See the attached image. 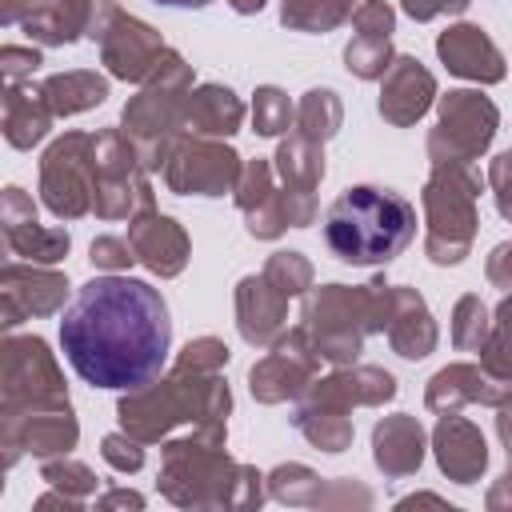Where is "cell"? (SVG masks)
<instances>
[{"instance_id":"52","label":"cell","mask_w":512,"mask_h":512,"mask_svg":"<svg viewBox=\"0 0 512 512\" xmlns=\"http://www.w3.org/2000/svg\"><path fill=\"white\" fill-rule=\"evenodd\" d=\"M156 4H168V8H204L212 0H156Z\"/></svg>"},{"instance_id":"51","label":"cell","mask_w":512,"mask_h":512,"mask_svg":"<svg viewBox=\"0 0 512 512\" xmlns=\"http://www.w3.org/2000/svg\"><path fill=\"white\" fill-rule=\"evenodd\" d=\"M228 4H232L240 16H248V12H260V8H264V0H228Z\"/></svg>"},{"instance_id":"37","label":"cell","mask_w":512,"mask_h":512,"mask_svg":"<svg viewBox=\"0 0 512 512\" xmlns=\"http://www.w3.org/2000/svg\"><path fill=\"white\" fill-rule=\"evenodd\" d=\"M264 276H268L284 296H300V292L312 284V264H308L300 252H276V256L264 264Z\"/></svg>"},{"instance_id":"15","label":"cell","mask_w":512,"mask_h":512,"mask_svg":"<svg viewBox=\"0 0 512 512\" xmlns=\"http://www.w3.org/2000/svg\"><path fill=\"white\" fill-rule=\"evenodd\" d=\"M68 280L48 268L8 264L0 272V300H4V328H16L24 316H48L60 308Z\"/></svg>"},{"instance_id":"3","label":"cell","mask_w":512,"mask_h":512,"mask_svg":"<svg viewBox=\"0 0 512 512\" xmlns=\"http://www.w3.org/2000/svg\"><path fill=\"white\" fill-rule=\"evenodd\" d=\"M228 404H232V396H228V384L220 380V372L192 368V364L176 360L168 380L132 388L116 412H120V428L132 432L136 440H160L172 424H184V420L224 424Z\"/></svg>"},{"instance_id":"16","label":"cell","mask_w":512,"mask_h":512,"mask_svg":"<svg viewBox=\"0 0 512 512\" xmlns=\"http://www.w3.org/2000/svg\"><path fill=\"white\" fill-rule=\"evenodd\" d=\"M380 80H384V88H380V116L384 120L404 128V124H416L432 108L436 80L416 56H396Z\"/></svg>"},{"instance_id":"14","label":"cell","mask_w":512,"mask_h":512,"mask_svg":"<svg viewBox=\"0 0 512 512\" xmlns=\"http://www.w3.org/2000/svg\"><path fill=\"white\" fill-rule=\"evenodd\" d=\"M4 240H8L12 256H24L32 264H56L72 244L64 228H44L36 220L32 200L16 184L4 188Z\"/></svg>"},{"instance_id":"11","label":"cell","mask_w":512,"mask_h":512,"mask_svg":"<svg viewBox=\"0 0 512 512\" xmlns=\"http://www.w3.org/2000/svg\"><path fill=\"white\" fill-rule=\"evenodd\" d=\"M316 364H320V352H316L308 328H292L288 336L276 340V348L260 364H252V372H248L252 396L264 404H280L288 396H300L308 388V376L316 372Z\"/></svg>"},{"instance_id":"20","label":"cell","mask_w":512,"mask_h":512,"mask_svg":"<svg viewBox=\"0 0 512 512\" xmlns=\"http://www.w3.org/2000/svg\"><path fill=\"white\" fill-rule=\"evenodd\" d=\"M504 396H512V384L508 380H496L492 372H484L476 364H448V368H440L428 380V396L424 400H428L432 412H456L468 400L500 404Z\"/></svg>"},{"instance_id":"21","label":"cell","mask_w":512,"mask_h":512,"mask_svg":"<svg viewBox=\"0 0 512 512\" xmlns=\"http://www.w3.org/2000/svg\"><path fill=\"white\" fill-rule=\"evenodd\" d=\"M396 396V380L392 372L384 368H344V372H332L328 380L312 384L308 388V400L304 404H320V408H336V412H348L352 404H384Z\"/></svg>"},{"instance_id":"1","label":"cell","mask_w":512,"mask_h":512,"mask_svg":"<svg viewBox=\"0 0 512 512\" xmlns=\"http://www.w3.org/2000/svg\"><path fill=\"white\" fill-rule=\"evenodd\" d=\"M60 344L84 384L116 392L144 388L160 376L172 348L168 304L148 280L120 272L96 276L64 308Z\"/></svg>"},{"instance_id":"35","label":"cell","mask_w":512,"mask_h":512,"mask_svg":"<svg viewBox=\"0 0 512 512\" xmlns=\"http://www.w3.org/2000/svg\"><path fill=\"white\" fill-rule=\"evenodd\" d=\"M392 44L388 40H372V36H356L348 48H344V64L348 72H356L360 80H380L392 64Z\"/></svg>"},{"instance_id":"18","label":"cell","mask_w":512,"mask_h":512,"mask_svg":"<svg viewBox=\"0 0 512 512\" xmlns=\"http://www.w3.org/2000/svg\"><path fill=\"white\" fill-rule=\"evenodd\" d=\"M288 300L264 272L260 276H244L240 288H236V324H240V336L256 348L272 344L280 332H284V316H288Z\"/></svg>"},{"instance_id":"36","label":"cell","mask_w":512,"mask_h":512,"mask_svg":"<svg viewBox=\"0 0 512 512\" xmlns=\"http://www.w3.org/2000/svg\"><path fill=\"white\" fill-rule=\"evenodd\" d=\"M252 124L260 136H280L292 128V104L280 88H256V100H252Z\"/></svg>"},{"instance_id":"19","label":"cell","mask_w":512,"mask_h":512,"mask_svg":"<svg viewBox=\"0 0 512 512\" xmlns=\"http://www.w3.org/2000/svg\"><path fill=\"white\" fill-rule=\"evenodd\" d=\"M436 52L448 64V72H456L464 80H480V84L504 80V56L476 24H456V28L440 32Z\"/></svg>"},{"instance_id":"42","label":"cell","mask_w":512,"mask_h":512,"mask_svg":"<svg viewBox=\"0 0 512 512\" xmlns=\"http://www.w3.org/2000/svg\"><path fill=\"white\" fill-rule=\"evenodd\" d=\"M136 260V248L128 236H96L92 240V264L96 268H108V272H120Z\"/></svg>"},{"instance_id":"2","label":"cell","mask_w":512,"mask_h":512,"mask_svg":"<svg viewBox=\"0 0 512 512\" xmlns=\"http://www.w3.org/2000/svg\"><path fill=\"white\" fill-rule=\"evenodd\" d=\"M416 236V208L392 192L356 184L324 212V240L344 264H388Z\"/></svg>"},{"instance_id":"31","label":"cell","mask_w":512,"mask_h":512,"mask_svg":"<svg viewBox=\"0 0 512 512\" xmlns=\"http://www.w3.org/2000/svg\"><path fill=\"white\" fill-rule=\"evenodd\" d=\"M356 12V0H284L280 20L300 32H328Z\"/></svg>"},{"instance_id":"29","label":"cell","mask_w":512,"mask_h":512,"mask_svg":"<svg viewBox=\"0 0 512 512\" xmlns=\"http://www.w3.org/2000/svg\"><path fill=\"white\" fill-rule=\"evenodd\" d=\"M276 172L284 176V188H300V192H312L320 180H324V152L316 140L308 136H288L280 148H276Z\"/></svg>"},{"instance_id":"34","label":"cell","mask_w":512,"mask_h":512,"mask_svg":"<svg viewBox=\"0 0 512 512\" xmlns=\"http://www.w3.org/2000/svg\"><path fill=\"white\" fill-rule=\"evenodd\" d=\"M488 308L480 304V296H460L456 300V312H452V344L464 348V352H480L484 340H488Z\"/></svg>"},{"instance_id":"38","label":"cell","mask_w":512,"mask_h":512,"mask_svg":"<svg viewBox=\"0 0 512 512\" xmlns=\"http://www.w3.org/2000/svg\"><path fill=\"white\" fill-rule=\"evenodd\" d=\"M272 492L288 504H308V500H320L324 496V484L320 476H312L308 468L300 464H288V468H276L272 472Z\"/></svg>"},{"instance_id":"45","label":"cell","mask_w":512,"mask_h":512,"mask_svg":"<svg viewBox=\"0 0 512 512\" xmlns=\"http://www.w3.org/2000/svg\"><path fill=\"white\" fill-rule=\"evenodd\" d=\"M44 480L48 484H56V488H76V492H88L92 488V472L84 468V464H44Z\"/></svg>"},{"instance_id":"10","label":"cell","mask_w":512,"mask_h":512,"mask_svg":"<svg viewBox=\"0 0 512 512\" xmlns=\"http://www.w3.org/2000/svg\"><path fill=\"white\" fill-rule=\"evenodd\" d=\"M240 156L216 140H180L164 160V184L180 196H224L240 180Z\"/></svg>"},{"instance_id":"24","label":"cell","mask_w":512,"mask_h":512,"mask_svg":"<svg viewBox=\"0 0 512 512\" xmlns=\"http://www.w3.org/2000/svg\"><path fill=\"white\" fill-rule=\"evenodd\" d=\"M372 456H376V468L388 472V476H408L420 468L424 460V432L416 424V416H384L376 428H372Z\"/></svg>"},{"instance_id":"49","label":"cell","mask_w":512,"mask_h":512,"mask_svg":"<svg viewBox=\"0 0 512 512\" xmlns=\"http://www.w3.org/2000/svg\"><path fill=\"white\" fill-rule=\"evenodd\" d=\"M496 432H500V440H504V448H508V456H512V396H504V400H500Z\"/></svg>"},{"instance_id":"46","label":"cell","mask_w":512,"mask_h":512,"mask_svg":"<svg viewBox=\"0 0 512 512\" xmlns=\"http://www.w3.org/2000/svg\"><path fill=\"white\" fill-rule=\"evenodd\" d=\"M0 64H4L8 84H16L20 76H28V72L40 64V52H36V48H16V44H8V48L0 52Z\"/></svg>"},{"instance_id":"4","label":"cell","mask_w":512,"mask_h":512,"mask_svg":"<svg viewBox=\"0 0 512 512\" xmlns=\"http://www.w3.org/2000/svg\"><path fill=\"white\" fill-rule=\"evenodd\" d=\"M388 316H392V288L380 280L364 284V288L328 284V288H316L304 304V328H308L316 352L332 364L356 360L364 336L384 332Z\"/></svg>"},{"instance_id":"12","label":"cell","mask_w":512,"mask_h":512,"mask_svg":"<svg viewBox=\"0 0 512 512\" xmlns=\"http://www.w3.org/2000/svg\"><path fill=\"white\" fill-rule=\"evenodd\" d=\"M80 428L72 420L68 404H44V408H20V412H4V444H8V464L16 460V452H32V456H56L68 452L76 444Z\"/></svg>"},{"instance_id":"50","label":"cell","mask_w":512,"mask_h":512,"mask_svg":"<svg viewBox=\"0 0 512 512\" xmlns=\"http://www.w3.org/2000/svg\"><path fill=\"white\" fill-rule=\"evenodd\" d=\"M100 504H104V508H108V504H132V508H140V504H144V500H140V496H136V492H112V496H104V500H100Z\"/></svg>"},{"instance_id":"47","label":"cell","mask_w":512,"mask_h":512,"mask_svg":"<svg viewBox=\"0 0 512 512\" xmlns=\"http://www.w3.org/2000/svg\"><path fill=\"white\" fill-rule=\"evenodd\" d=\"M400 4L412 20H432L440 12H464L468 8V0H400Z\"/></svg>"},{"instance_id":"26","label":"cell","mask_w":512,"mask_h":512,"mask_svg":"<svg viewBox=\"0 0 512 512\" xmlns=\"http://www.w3.org/2000/svg\"><path fill=\"white\" fill-rule=\"evenodd\" d=\"M52 108L44 100L40 88H24V84H8L4 96V136L12 148H32L48 136L52 128Z\"/></svg>"},{"instance_id":"39","label":"cell","mask_w":512,"mask_h":512,"mask_svg":"<svg viewBox=\"0 0 512 512\" xmlns=\"http://www.w3.org/2000/svg\"><path fill=\"white\" fill-rule=\"evenodd\" d=\"M236 204H240V212H252L256 204H264L276 188H272V164L268 160H248L244 168H240V180H236Z\"/></svg>"},{"instance_id":"44","label":"cell","mask_w":512,"mask_h":512,"mask_svg":"<svg viewBox=\"0 0 512 512\" xmlns=\"http://www.w3.org/2000/svg\"><path fill=\"white\" fill-rule=\"evenodd\" d=\"M488 180H492V192H496V208L504 220H512V148L504 156L492 160L488 168Z\"/></svg>"},{"instance_id":"5","label":"cell","mask_w":512,"mask_h":512,"mask_svg":"<svg viewBox=\"0 0 512 512\" xmlns=\"http://www.w3.org/2000/svg\"><path fill=\"white\" fill-rule=\"evenodd\" d=\"M188 88H192V68L168 48L156 64V72L144 80V92L132 96V104L124 108V132L132 136L144 172H156L168 152H172V136L184 124V104H188Z\"/></svg>"},{"instance_id":"13","label":"cell","mask_w":512,"mask_h":512,"mask_svg":"<svg viewBox=\"0 0 512 512\" xmlns=\"http://www.w3.org/2000/svg\"><path fill=\"white\" fill-rule=\"evenodd\" d=\"M100 44H104L108 72L120 76V80H148L156 72L160 56L168 52L164 40H160V32L152 24L128 16V12H116V20L104 28Z\"/></svg>"},{"instance_id":"9","label":"cell","mask_w":512,"mask_h":512,"mask_svg":"<svg viewBox=\"0 0 512 512\" xmlns=\"http://www.w3.org/2000/svg\"><path fill=\"white\" fill-rule=\"evenodd\" d=\"M68 404V388L60 368L40 336H8L4 340V412Z\"/></svg>"},{"instance_id":"25","label":"cell","mask_w":512,"mask_h":512,"mask_svg":"<svg viewBox=\"0 0 512 512\" xmlns=\"http://www.w3.org/2000/svg\"><path fill=\"white\" fill-rule=\"evenodd\" d=\"M96 4L100 0H44L28 20L24 32L40 44H68L76 36H88L96 24Z\"/></svg>"},{"instance_id":"28","label":"cell","mask_w":512,"mask_h":512,"mask_svg":"<svg viewBox=\"0 0 512 512\" xmlns=\"http://www.w3.org/2000/svg\"><path fill=\"white\" fill-rule=\"evenodd\" d=\"M40 92L56 116H76L84 108H96L108 96V80L96 72H56L40 84Z\"/></svg>"},{"instance_id":"30","label":"cell","mask_w":512,"mask_h":512,"mask_svg":"<svg viewBox=\"0 0 512 512\" xmlns=\"http://www.w3.org/2000/svg\"><path fill=\"white\" fill-rule=\"evenodd\" d=\"M292 424H296L316 448H324V452H344L348 440H352V420H348L344 412H336V408L300 404L296 416H292Z\"/></svg>"},{"instance_id":"6","label":"cell","mask_w":512,"mask_h":512,"mask_svg":"<svg viewBox=\"0 0 512 512\" xmlns=\"http://www.w3.org/2000/svg\"><path fill=\"white\" fill-rule=\"evenodd\" d=\"M476 196H480V176L472 164L464 160L436 164L432 180L424 184V212H428L424 248L436 264H460L468 256L476 232Z\"/></svg>"},{"instance_id":"17","label":"cell","mask_w":512,"mask_h":512,"mask_svg":"<svg viewBox=\"0 0 512 512\" xmlns=\"http://www.w3.org/2000/svg\"><path fill=\"white\" fill-rule=\"evenodd\" d=\"M128 240L136 248V260L148 264L156 276H176L188 264V236L172 216H160L156 208L136 212L128 220Z\"/></svg>"},{"instance_id":"8","label":"cell","mask_w":512,"mask_h":512,"mask_svg":"<svg viewBox=\"0 0 512 512\" xmlns=\"http://www.w3.org/2000/svg\"><path fill=\"white\" fill-rule=\"evenodd\" d=\"M496 104L480 92H448L440 100V124L428 136L432 164H472L496 136Z\"/></svg>"},{"instance_id":"7","label":"cell","mask_w":512,"mask_h":512,"mask_svg":"<svg viewBox=\"0 0 512 512\" xmlns=\"http://www.w3.org/2000/svg\"><path fill=\"white\" fill-rule=\"evenodd\" d=\"M92 140L84 132H64L40 160V192L52 216L76 220L92 212L96 196V168H92Z\"/></svg>"},{"instance_id":"32","label":"cell","mask_w":512,"mask_h":512,"mask_svg":"<svg viewBox=\"0 0 512 512\" xmlns=\"http://www.w3.org/2000/svg\"><path fill=\"white\" fill-rule=\"evenodd\" d=\"M340 116H344V108H340L336 92L312 88V92L300 100V108H296V132L308 136V140H316V144H324V140L340 128Z\"/></svg>"},{"instance_id":"40","label":"cell","mask_w":512,"mask_h":512,"mask_svg":"<svg viewBox=\"0 0 512 512\" xmlns=\"http://www.w3.org/2000/svg\"><path fill=\"white\" fill-rule=\"evenodd\" d=\"M352 24H356V36H372V40H388L392 28H396V16L384 0H360L356 12H352Z\"/></svg>"},{"instance_id":"43","label":"cell","mask_w":512,"mask_h":512,"mask_svg":"<svg viewBox=\"0 0 512 512\" xmlns=\"http://www.w3.org/2000/svg\"><path fill=\"white\" fill-rule=\"evenodd\" d=\"M180 364H192V368H212V372H220V368L228 364V348H224L216 336H200V340H192V344L180 352Z\"/></svg>"},{"instance_id":"23","label":"cell","mask_w":512,"mask_h":512,"mask_svg":"<svg viewBox=\"0 0 512 512\" xmlns=\"http://www.w3.org/2000/svg\"><path fill=\"white\" fill-rule=\"evenodd\" d=\"M384 332L404 360H420L436 348V324L416 288H392V316H388Z\"/></svg>"},{"instance_id":"22","label":"cell","mask_w":512,"mask_h":512,"mask_svg":"<svg viewBox=\"0 0 512 512\" xmlns=\"http://www.w3.org/2000/svg\"><path fill=\"white\" fill-rule=\"evenodd\" d=\"M432 444H436V460L440 468L456 480V484H472L484 464H488V448H484V436L476 424H468L464 416L456 412H444L436 432H432Z\"/></svg>"},{"instance_id":"27","label":"cell","mask_w":512,"mask_h":512,"mask_svg":"<svg viewBox=\"0 0 512 512\" xmlns=\"http://www.w3.org/2000/svg\"><path fill=\"white\" fill-rule=\"evenodd\" d=\"M244 120V104L232 96V88L220 84H204L196 92H188L184 104V124L200 136H232Z\"/></svg>"},{"instance_id":"48","label":"cell","mask_w":512,"mask_h":512,"mask_svg":"<svg viewBox=\"0 0 512 512\" xmlns=\"http://www.w3.org/2000/svg\"><path fill=\"white\" fill-rule=\"evenodd\" d=\"M488 280L500 288H512V244H496L488 256Z\"/></svg>"},{"instance_id":"33","label":"cell","mask_w":512,"mask_h":512,"mask_svg":"<svg viewBox=\"0 0 512 512\" xmlns=\"http://www.w3.org/2000/svg\"><path fill=\"white\" fill-rule=\"evenodd\" d=\"M480 368L492 372L496 380L512 384V296H504L496 308V320H492L488 340L480 348Z\"/></svg>"},{"instance_id":"41","label":"cell","mask_w":512,"mask_h":512,"mask_svg":"<svg viewBox=\"0 0 512 512\" xmlns=\"http://www.w3.org/2000/svg\"><path fill=\"white\" fill-rule=\"evenodd\" d=\"M144 440H136L132 432H112V436H104V460L116 468V472H136L140 464H144V448H140Z\"/></svg>"}]
</instances>
